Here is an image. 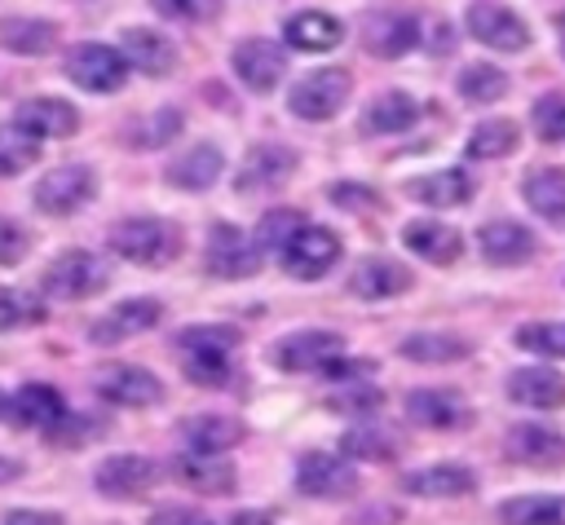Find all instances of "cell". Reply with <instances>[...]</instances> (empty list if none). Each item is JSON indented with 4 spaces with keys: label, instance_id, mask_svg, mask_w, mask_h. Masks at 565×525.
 <instances>
[{
    "label": "cell",
    "instance_id": "obj_1",
    "mask_svg": "<svg viewBox=\"0 0 565 525\" xmlns=\"http://www.w3.org/2000/svg\"><path fill=\"white\" fill-rule=\"evenodd\" d=\"M110 251L124 256L128 265L159 269V265H172L181 256V229L172 221H159V216H132V221H119L110 229Z\"/></svg>",
    "mask_w": 565,
    "mask_h": 525
},
{
    "label": "cell",
    "instance_id": "obj_2",
    "mask_svg": "<svg viewBox=\"0 0 565 525\" xmlns=\"http://www.w3.org/2000/svg\"><path fill=\"white\" fill-rule=\"evenodd\" d=\"M40 287H44L49 300H88V296H97V291L110 287V265L102 256L84 251V247H71V251H62L44 269Z\"/></svg>",
    "mask_w": 565,
    "mask_h": 525
},
{
    "label": "cell",
    "instance_id": "obj_3",
    "mask_svg": "<svg viewBox=\"0 0 565 525\" xmlns=\"http://www.w3.org/2000/svg\"><path fill=\"white\" fill-rule=\"evenodd\" d=\"M349 88H353V75L344 66H318L309 75H300L287 93V110L296 119H309V124H322L331 119L344 101H349Z\"/></svg>",
    "mask_w": 565,
    "mask_h": 525
},
{
    "label": "cell",
    "instance_id": "obj_4",
    "mask_svg": "<svg viewBox=\"0 0 565 525\" xmlns=\"http://www.w3.org/2000/svg\"><path fill=\"white\" fill-rule=\"evenodd\" d=\"M260 260H265V251H260V243H256L247 229L225 225V221L212 225V234H207V251H203V265H207L212 278H230V282L252 278V274L260 269Z\"/></svg>",
    "mask_w": 565,
    "mask_h": 525
},
{
    "label": "cell",
    "instance_id": "obj_5",
    "mask_svg": "<svg viewBox=\"0 0 565 525\" xmlns=\"http://www.w3.org/2000/svg\"><path fill=\"white\" fill-rule=\"evenodd\" d=\"M93 194H97V172H93L88 163H62V168L44 172V176L35 181V190H31L35 207H40L44 216H71V212L84 207Z\"/></svg>",
    "mask_w": 565,
    "mask_h": 525
},
{
    "label": "cell",
    "instance_id": "obj_6",
    "mask_svg": "<svg viewBox=\"0 0 565 525\" xmlns=\"http://www.w3.org/2000/svg\"><path fill=\"white\" fill-rule=\"evenodd\" d=\"M340 260V238L327 225H300L287 243H282V269L291 278L318 282L331 274V265Z\"/></svg>",
    "mask_w": 565,
    "mask_h": 525
},
{
    "label": "cell",
    "instance_id": "obj_7",
    "mask_svg": "<svg viewBox=\"0 0 565 525\" xmlns=\"http://www.w3.org/2000/svg\"><path fill=\"white\" fill-rule=\"evenodd\" d=\"M335 357H344V340H340L335 331H322V326H313V331H291V335H282V340L274 344V366H278V371H291V375H300V371L322 375Z\"/></svg>",
    "mask_w": 565,
    "mask_h": 525
},
{
    "label": "cell",
    "instance_id": "obj_8",
    "mask_svg": "<svg viewBox=\"0 0 565 525\" xmlns=\"http://www.w3.org/2000/svg\"><path fill=\"white\" fill-rule=\"evenodd\" d=\"M468 31L477 44L486 49H499V53H521L530 49V26L521 13H512L508 4L499 0H472L468 4Z\"/></svg>",
    "mask_w": 565,
    "mask_h": 525
},
{
    "label": "cell",
    "instance_id": "obj_9",
    "mask_svg": "<svg viewBox=\"0 0 565 525\" xmlns=\"http://www.w3.org/2000/svg\"><path fill=\"white\" fill-rule=\"evenodd\" d=\"M124 75H128V62L110 44L88 40V44H75L66 53V79L88 88V93H115V88H124Z\"/></svg>",
    "mask_w": 565,
    "mask_h": 525
},
{
    "label": "cell",
    "instance_id": "obj_10",
    "mask_svg": "<svg viewBox=\"0 0 565 525\" xmlns=\"http://www.w3.org/2000/svg\"><path fill=\"white\" fill-rule=\"evenodd\" d=\"M296 490L309 499H349L358 490V472L349 468V459L327 454V450H309L296 463Z\"/></svg>",
    "mask_w": 565,
    "mask_h": 525
},
{
    "label": "cell",
    "instance_id": "obj_11",
    "mask_svg": "<svg viewBox=\"0 0 565 525\" xmlns=\"http://www.w3.org/2000/svg\"><path fill=\"white\" fill-rule=\"evenodd\" d=\"M93 388L102 401L110 406H150L163 397V384L146 371V366H124V362H110L93 375Z\"/></svg>",
    "mask_w": 565,
    "mask_h": 525
},
{
    "label": "cell",
    "instance_id": "obj_12",
    "mask_svg": "<svg viewBox=\"0 0 565 525\" xmlns=\"http://www.w3.org/2000/svg\"><path fill=\"white\" fill-rule=\"evenodd\" d=\"M296 172V150L291 146H252L234 172V190L238 194H260V190H278L287 176Z\"/></svg>",
    "mask_w": 565,
    "mask_h": 525
},
{
    "label": "cell",
    "instance_id": "obj_13",
    "mask_svg": "<svg viewBox=\"0 0 565 525\" xmlns=\"http://www.w3.org/2000/svg\"><path fill=\"white\" fill-rule=\"evenodd\" d=\"M234 75L252 88V93H269L282 75H287V53L274 44V40H238L234 44Z\"/></svg>",
    "mask_w": 565,
    "mask_h": 525
},
{
    "label": "cell",
    "instance_id": "obj_14",
    "mask_svg": "<svg viewBox=\"0 0 565 525\" xmlns=\"http://www.w3.org/2000/svg\"><path fill=\"white\" fill-rule=\"evenodd\" d=\"M93 481L106 499H137L159 481V468L146 454H110V459L97 463Z\"/></svg>",
    "mask_w": 565,
    "mask_h": 525
},
{
    "label": "cell",
    "instance_id": "obj_15",
    "mask_svg": "<svg viewBox=\"0 0 565 525\" xmlns=\"http://www.w3.org/2000/svg\"><path fill=\"white\" fill-rule=\"evenodd\" d=\"M13 128H22L26 137L44 141V137H75L79 132V110L62 97H31L13 110Z\"/></svg>",
    "mask_w": 565,
    "mask_h": 525
},
{
    "label": "cell",
    "instance_id": "obj_16",
    "mask_svg": "<svg viewBox=\"0 0 565 525\" xmlns=\"http://www.w3.org/2000/svg\"><path fill=\"white\" fill-rule=\"evenodd\" d=\"M406 415L424 428H463L472 419V406L459 388H415L406 393Z\"/></svg>",
    "mask_w": 565,
    "mask_h": 525
},
{
    "label": "cell",
    "instance_id": "obj_17",
    "mask_svg": "<svg viewBox=\"0 0 565 525\" xmlns=\"http://www.w3.org/2000/svg\"><path fill=\"white\" fill-rule=\"evenodd\" d=\"M177 437L185 441L190 454H225L247 437V424L234 415H194L177 424Z\"/></svg>",
    "mask_w": 565,
    "mask_h": 525
},
{
    "label": "cell",
    "instance_id": "obj_18",
    "mask_svg": "<svg viewBox=\"0 0 565 525\" xmlns=\"http://www.w3.org/2000/svg\"><path fill=\"white\" fill-rule=\"evenodd\" d=\"M362 44H366V53L393 62L419 44V22L411 13H371L362 26Z\"/></svg>",
    "mask_w": 565,
    "mask_h": 525
},
{
    "label": "cell",
    "instance_id": "obj_19",
    "mask_svg": "<svg viewBox=\"0 0 565 525\" xmlns=\"http://www.w3.org/2000/svg\"><path fill=\"white\" fill-rule=\"evenodd\" d=\"M119 53L128 66H137L146 75H168L177 66V44L159 26H128L119 35Z\"/></svg>",
    "mask_w": 565,
    "mask_h": 525
},
{
    "label": "cell",
    "instance_id": "obj_20",
    "mask_svg": "<svg viewBox=\"0 0 565 525\" xmlns=\"http://www.w3.org/2000/svg\"><path fill=\"white\" fill-rule=\"evenodd\" d=\"M159 318H163V304L150 300V296H137V300L115 304L102 322H93L88 340H97V344H115V340H128V335H141V331L159 326Z\"/></svg>",
    "mask_w": 565,
    "mask_h": 525
},
{
    "label": "cell",
    "instance_id": "obj_21",
    "mask_svg": "<svg viewBox=\"0 0 565 525\" xmlns=\"http://www.w3.org/2000/svg\"><path fill=\"white\" fill-rule=\"evenodd\" d=\"M402 490L415 499H463L477 490V472L463 463H433L402 476Z\"/></svg>",
    "mask_w": 565,
    "mask_h": 525
},
{
    "label": "cell",
    "instance_id": "obj_22",
    "mask_svg": "<svg viewBox=\"0 0 565 525\" xmlns=\"http://www.w3.org/2000/svg\"><path fill=\"white\" fill-rule=\"evenodd\" d=\"M508 397L530 410H561L565 406V379L547 366H516L508 375Z\"/></svg>",
    "mask_w": 565,
    "mask_h": 525
},
{
    "label": "cell",
    "instance_id": "obj_23",
    "mask_svg": "<svg viewBox=\"0 0 565 525\" xmlns=\"http://www.w3.org/2000/svg\"><path fill=\"white\" fill-rule=\"evenodd\" d=\"M472 194V176L463 168H437V172H424V176H411L406 181V199L424 203V207H463Z\"/></svg>",
    "mask_w": 565,
    "mask_h": 525
},
{
    "label": "cell",
    "instance_id": "obj_24",
    "mask_svg": "<svg viewBox=\"0 0 565 525\" xmlns=\"http://www.w3.org/2000/svg\"><path fill=\"white\" fill-rule=\"evenodd\" d=\"M282 40L300 53H327L344 40V22L335 13H322V9H305V13H291L282 22Z\"/></svg>",
    "mask_w": 565,
    "mask_h": 525
},
{
    "label": "cell",
    "instance_id": "obj_25",
    "mask_svg": "<svg viewBox=\"0 0 565 525\" xmlns=\"http://www.w3.org/2000/svg\"><path fill=\"white\" fill-rule=\"evenodd\" d=\"M221 172H225V159H221V150H216L212 141H199V146L181 150V154L168 159V168H163L168 185H177V190H207V185H216Z\"/></svg>",
    "mask_w": 565,
    "mask_h": 525
},
{
    "label": "cell",
    "instance_id": "obj_26",
    "mask_svg": "<svg viewBox=\"0 0 565 525\" xmlns=\"http://www.w3.org/2000/svg\"><path fill=\"white\" fill-rule=\"evenodd\" d=\"M406 287H411V269L397 265V260H388V256H366L349 274V291L358 300H388V296H397Z\"/></svg>",
    "mask_w": 565,
    "mask_h": 525
},
{
    "label": "cell",
    "instance_id": "obj_27",
    "mask_svg": "<svg viewBox=\"0 0 565 525\" xmlns=\"http://www.w3.org/2000/svg\"><path fill=\"white\" fill-rule=\"evenodd\" d=\"M477 243L490 265H525L534 256V229H525L521 221H490L481 225Z\"/></svg>",
    "mask_w": 565,
    "mask_h": 525
},
{
    "label": "cell",
    "instance_id": "obj_28",
    "mask_svg": "<svg viewBox=\"0 0 565 525\" xmlns=\"http://www.w3.org/2000/svg\"><path fill=\"white\" fill-rule=\"evenodd\" d=\"M402 243H406L415 256L433 260V265H455L459 251H463L459 229H455V225H441V221H406Z\"/></svg>",
    "mask_w": 565,
    "mask_h": 525
},
{
    "label": "cell",
    "instance_id": "obj_29",
    "mask_svg": "<svg viewBox=\"0 0 565 525\" xmlns=\"http://www.w3.org/2000/svg\"><path fill=\"white\" fill-rule=\"evenodd\" d=\"M521 194L534 216L565 229V168H530L521 181Z\"/></svg>",
    "mask_w": 565,
    "mask_h": 525
},
{
    "label": "cell",
    "instance_id": "obj_30",
    "mask_svg": "<svg viewBox=\"0 0 565 525\" xmlns=\"http://www.w3.org/2000/svg\"><path fill=\"white\" fill-rule=\"evenodd\" d=\"M4 410H9V419L22 424V428H49L53 419L66 415L62 393L49 388V384H26V388H18V393L4 401Z\"/></svg>",
    "mask_w": 565,
    "mask_h": 525
},
{
    "label": "cell",
    "instance_id": "obj_31",
    "mask_svg": "<svg viewBox=\"0 0 565 525\" xmlns=\"http://www.w3.org/2000/svg\"><path fill=\"white\" fill-rule=\"evenodd\" d=\"M508 454H512L516 463H534V468L561 463V459H565V437L552 432V428H539V424H516V428L508 432Z\"/></svg>",
    "mask_w": 565,
    "mask_h": 525
},
{
    "label": "cell",
    "instance_id": "obj_32",
    "mask_svg": "<svg viewBox=\"0 0 565 525\" xmlns=\"http://www.w3.org/2000/svg\"><path fill=\"white\" fill-rule=\"evenodd\" d=\"M177 481L199 490V494H230L234 490V463H225L221 454H185L172 463Z\"/></svg>",
    "mask_w": 565,
    "mask_h": 525
},
{
    "label": "cell",
    "instance_id": "obj_33",
    "mask_svg": "<svg viewBox=\"0 0 565 525\" xmlns=\"http://www.w3.org/2000/svg\"><path fill=\"white\" fill-rule=\"evenodd\" d=\"M0 44L18 57H44L57 44V26L44 18H4L0 22Z\"/></svg>",
    "mask_w": 565,
    "mask_h": 525
},
{
    "label": "cell",
    "instance_id": "obj_34",
    "mask_svg": "<svg viewBox=\"0 0 565 525\" xmlns=\"http://www.w3.org/2000/svg\"><path fill=\"white\" fill-rule=\"evenodd\" d=\"M503 525H565V494H516L499 503Z\"/></svg>",
    "mask_w": 565,
    "mask_h": 525
},
{
    "label": "cell",
    "instance_id": "obj_35",
    "mask_svg": "<svg viewBox=\"0 0 565 525\" xmlns=\"http://www.w3.org/2000/svg\"><path fill=\"white\" fill-rule=\"evenodd\" d=\"M415 119H419V101L411 93H380L362 110V128L366 132H406Z\"/></svg>",
    "mask_w": 565,
    "mask_h": 525
},
{
    "label": "cell",
    "instance_id": "obj_36",
    "mask_svg": "<svg viewBox=\"0 0 565 525\" xmlns=\"http://www.w3.org/2000/svg\"><path fill=\"white\" fill-rule=\"evenodd\" d=\"M468 353H472V344L463 335H455V331H415V335L402 340V357L428 362V366L433 362H459Z\"/></svg>",
    "mask_w": 565,
    "mask_h": 525
},
{
    "label": "cell",
    "instance_id": "obj_37",
    "mask_svg": "<svg viewBox=\"0 0 565 525\" xmlns=\"http://www.w3.org/2000/svg\"><path fill=\"white\" fill-rule=\"evenodd\" d=\"M455 88H459L463 101L490 106V101H503V97H508V75H503L499 66H490V62H472V66L459 71Z\"/></svg>",
    "mask_w": 565,
    "mask_h": 525
},
{
    "label": "cell",
    "instance_id": "obj_38",
    "mask_svg": "<svg viewBox=\"0 0 565 525\" xmlns=\"http://www.w3.org/2000/svg\"><path fill=\"white\" fill-rule=\"evenodd\" d=\"M521 141V128L512 119H481L468 137V159H503Z\"/></svg>",
    "mask_w": 565,
    "mask_h": 525
},
{
    "label": "cell",
    "instance_id": "obj_39",
    "mask_svg": "<svg viewBox=\"0 0 565 525\" xmlns=\"http://www.w3.org/2000/svg\"><path fill=\"white\" fill-rule=\"evenodd\" d=\"M243 344V335L225 322H199V326H185L177 331V349L181 353H234Z\"/></svg>",
    "mask_w": 565,
    "mask_h": 525
},
{
    "label": "cell",
    "instance_id": "obj_40",
    "mask_svg": "<svg viewBox=\"0 0 565 525\" xmlns=\"http://www.w3.org/2000/svg\"><path fill=\"white\" fill-rule=\"evenodd\" d=\"M35 159H40V141L26 137L22 128L4 124V128H0V176H18V172H26Z\"/></svg>",
    "mask_w": 565,
    "mask_h": 525
},
{
    "label": "cell",
    "instance_id": "obj_41",
    "mask_svg": "<svg viewBox=\"0 0 565 525\" xmlns=\"http://www.w3.org/2000/svg\"><path fill=\"white\" fill-rule=\"evenodd\" d=\"M44 300L18 291V287H0V331H18V326H35L44 322Z\"/></svg>",
    "mask_w": 565,
    "mask_h": 525
},
{
    "label": "cell",
    "instance_id": "obj_42",
    "mask_svg": "<svg viewBox=\"0 0 565 525\" xmlns=\"http://www.w3.org/2000/svg\"><path fill=\"white\" fill-rule=\"evenodd\" d=\"M340 454L344 459H393L397 454V441L380 428H349L340 437Z\"/></svg>",
    "mask_w": 565,
    "mask_h": 525
},
{
    "label": "cell",
    "instance_id": "obj_43",
    "mask_svg": "<svg viewBox=\"0 0 565 525\" xmlns=\"http://www.w3.org/2000/svg\"><path fill=\"white\" fill-rule=\"evenodd\" d=\"M512 340H516L525 353L565 357V322H525V326H516Z\"/></svg>",
    "mask_w": 565,
    "mask_h": 525
},
{
    "label": "cell",
    "instance_id": "obj_44",
    "mask_svg": "<svg viewBox=\"0 0 565 525\" xmlns=\"http://www.w3.org/2000/svg\"><path fill=\"white\" fill-rule=\"evenodd\" d=\"M185 357V379L203 384V388H221L234 379V362L230 353H181Z\"/></svg>",
    "mask_w": 565,
    "mask_h": 525
},
{
    "label": "cell",
    "instance_id": "obj_45",
    "mask_svg": "<svg viewBox=\"0 0 565 525\" xmlns=\"http://www.w3.org/2000/svg\"><path fill=\"white\" fill-rule=\"evenodd\" d=\"M300 225H305V221H300V212H296V207H274V212H265V216H260V229H256L260 251H269V247H278V251H282V243H287Z\"/></svg>",
    "mask_w": 565,
    "mask_h": 525
},
{
    "label": "cell",
    "instance_id": "obj_46",
    "mask_svg": "<svg viewBox=\"0 0 565 525\" xmlns=\"http://www.w3.org/2000/svg\"><path fill=\"white\" fill-rule=\"evenodd\" d=\"M530 119H534V132L543 141H565V93L539 97L534 110H530Z\"/></svg>",
    "mask_w": 565,
    "mask_h": 525
},
{
    "label": "cell",
    "instance_id": "obj_47",
    "mask_svg": "<svg viewBox=\"0 0 565 525\" xmlns=\"http://www.w3.org/2000/svg\"><path fill=\"white\" fill-rule=\"evenodd\" d=\"M44 432H49V441H57V446H84L93 432H102V419H88V415H62V419H53Z\"/></svg>",
    "mask_w": 565,
    "mask_h": 525
},
{
    "label": "cell",
    "instance_id": "obj_48",
    "mask_svg": "<svg viewBox=\"0 0 565 525\" xmlns=\"http://www.w3.org/2000/svg\"><path fill=\"white\" fill-rule=\"evenodd\" d=\"M181 132V110L177 106H163V110H154L150 119H146V128H137V146H163V141H172Z\"/></svg>",
    "mask_w": 565,
    "mask_h": 525
},
{
    "label": "cell",
    "instance_id": "obj_49",
    "mask_svg": "<svg viewBox=\"0 0 565 525\" xmlns=\"http://www.w3.org/2000/svg\"><path fill=\"white\" fill-rule=\"evenodd\" d=\"M26 251H31V234H26V225L0 216V269L26 260Z\"/></svg>",
    "mask_w": 565,
    "mask_h": 525
},
{
    "label": "cell",
    "instance_id": "obj_50",
    "mask_svg": "<svg viewBox=\"0 0 565 525\" xmlns=\"http://www.w3.org/2000/svg\"><path fill=\"white\" fill-rule=\"evenodd\" d=\"M159 18H177V22H203L216 13V0H150Z\"/></svg>",
    "mask_w": 565,
    "mask_h": 525
},
{
    "label": "cell",
    "instance_id": "obj_51",
    "mask_svg": "<svg viewBox=\"0 0 565 525\" xmlns=\"http://www.w3.org/2000/svg\"><path fill=\"white\" fill-rule=\"evenodd\" d=\"M375 406H380V388H371V384H358V388L331 397V410H344V415H353V410H375Z\"/></svg>",
    "mask_w": 565,
    "mask_h": 525
},
{
    "label": "cell",
    "instance_id": "obj_52",
    "mask_svg": "<svg viewBox=\"0 0 565 525\" xmlns=\"http://www.w3.org/2000/svg\"><path fill=\"white\" fill-rule=\"evenodd\" d=\"M331 203H340V207H380V199L362 185H331Z\"/></svg>",
    "mask_w": 565,
    "mask_h": 525
},
{
    "label": "cell",
    "instance_id": "obj_53",
    "mask_svg": "<svg viewBox=\"0 0 565 525\" xmlns=\"http://www.w3.org/2000/svg\"><path fill=\"white\" fill-rule=\"evenodd\" d=\"M4 525H66L57 512H40V507H18L4 516Z\"/></svg>",
    "mask_w": 565,
    "mask_h": 525
},
{
    "label": "cell",
    "instance_id": "obj_54",
    "mask_svg": "<svg viewBox=\"0 0 565 525\" xmlns=\"http://www.w3.org/2000/svg\"><path fill=\"white\" fill-rule=\"evenodd\" d=\"M150 525H212V521L199 516V512H190V507H163V512L150 516Z\"/></svg>",
    "mask_w": 565,
    "mask_h": 525
},
{
    "label": "cell",
    "instance_id": "obj_55",
    "mask_svg": "<svg viewBox=\"0 0 565 525\" xmlns=\"http://www.w3.org/2000/svg\"><path fill=\"white\" fill-rule=\"evenodd\" d=\"M230 525H269V516L247 507V512H234V516H230Z\"/></svg>",
    "mask_w": 565,
    "mask_h": 525
},
{
    "label": "cell",
    "instance_id": "obj_56",
    "mask_svg": "<svg viewBox=\"0 0 565 525\" xmlns=\"http://www.w3.org/2000/svg\"><path fill=\"white\" fill-rule=\"evenodd\" d=\"M13 476H22V463H13V459H0V485H4V481H13Z\"/></svg>",
    "mask_w": 565,
    "mask_h": 525
},
{
    "label": "cell",
    "instance_id": "obj_57",
    "mask_svg": "<svg viewBox=\"0 0 565 525\" xmlns=\"http://www.w3.org/2000/svg\"><path fill=\"white\" fill-rule=\"evenodd\" d=\"M556 31H561V53H565V13H561V22H556Z\"/></svg>",
    "mask_w": 565,
    "mask_h": 525
},
{
    "label": "cell",
    "instance_id": "obj_58",
    "mask_svg": "<svg viewBox=\"0 0 565 525\" xmlns=\"http://www.w3.org/2000/svg\"><path fill=\"white\" fill-rule=\"evenodd\" d=\"M0 415H4V393H0Z\"/></svg>",
    "mask_w": 565,
    "mask_h": 525
}]
</instances>
